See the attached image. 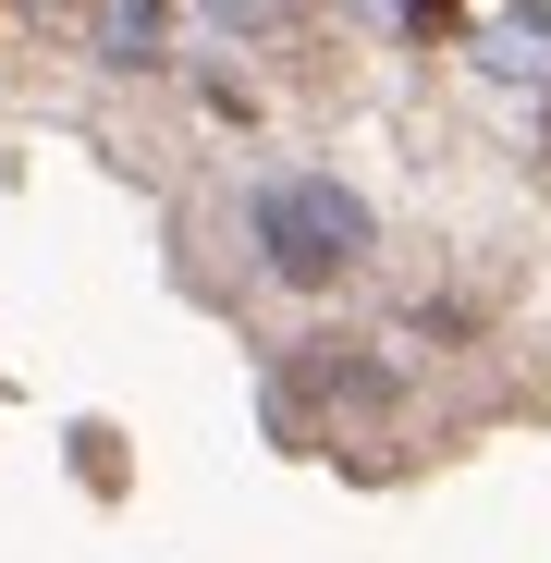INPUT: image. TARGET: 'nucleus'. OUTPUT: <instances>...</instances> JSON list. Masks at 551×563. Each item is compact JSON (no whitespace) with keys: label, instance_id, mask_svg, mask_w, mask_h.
Segmentation results:
<instances>
[{"label":"nucleus","instance_id":"obj_5","mask_svg":"<svg viewBox=\"0 0 551 563\" xmlns=\"http://www.w3.org/2000/svg\"><path fill=\"white\" fill-rule=\"evenodd\" d=\"M393 37L405 49H453L466 37V0H393Z\"/></svg>","mask_w":551,"mask_h":563},{"label":"nucleus","instance_id":"obj_1","mask_svg":"<svg viewBox=\"0 0 551 563\" xmlns=\"http://www.w3.org/2000/svg\"><path fill=\"white\" fill-rule=\"evenodd\" d=\"M245 257L283 282V295H343V282L381 257V209H367L343 172L283 159V172L245 184Z\"/></svg>","mask_w":551,"mask_h":563},{"label":"nucleus","instance_id":"obj_4","mask_svg":"<svg viewBox=\"0 0 551 563\" xmlns=\"http://www.w3.org/2000/svg\"><path fill=\"white\" fill-rule=\"evenodd\" d=\"M197 13H209L233 49H257V37H295V13H307V0H197Z\"/></svg>","mask_w":551,"mask_h":563},{"label":"nucleus","instance_id":"obj_2","mask_svg":"<svg viewBox=\"0 0 551 563\" xmlns=\"http://www.w3.org/2000/svg\"><path fill=\"white\" fill-rule=\"evenodd\" d=\"M99 74H172L184 49V0H99Z\"/></svg>","mask_w":551,"mask_h":563},{"label":"nucleus","instance_id":"obj_3","mask_svg":"<svg viewBox=\"0 0 551 563\" xmlns=\"http://www.w3.org/2000/svg\"><path fill=\"white\" fill-rule=\"evenodd\" d=\"M62 441H74V478L99 490V503H123V490H135V465H123V429H111V417H74Z\"/></svg>","mask_w":551,"mask_h":563},{"label":"nucleus","instance_id":"obj_6","mask_svg":"<svg viewBox=\"0 0 551 563\" xmlns=\"http://www.w3.org/2000/svg\"><path fill=\"white\" fill-rule=\"evenodd\" d=\"M37 13H99V0H37Z\"/></svg>","mask_w":551,"mask_h":563}]
</instances>
